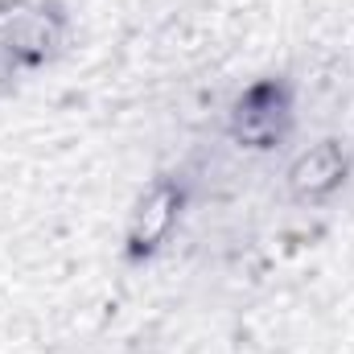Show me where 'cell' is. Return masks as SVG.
Masks as SVG:
<instances>
[{
    "mask_svg": "<svg viewBox=\"0 0 354 354\" xmlns=\"http://www.w3.org/2000/svg\"><path fill=\"white\" fill-rule=\"evenodd\" d=\"M338 174H342V161H338L334 149H313V153L292 169V177H297L301 189H326Z\"/></svg>",
    "mask_w": 354,
    "mask_h": 354,
    "instance_id": "6da1fadb",
    "label": "cell"
}]
</instances>
